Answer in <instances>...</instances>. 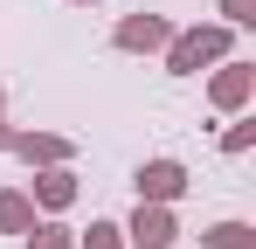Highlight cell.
Returning a JSON list of instances; mask_svg holds the SVG:
<instances>
[{"label": "cell", "instance_id": "cell-10", "mask_svg": "<svg viewBox=\"0 0 256 249\" xmlns=\"http://www.w3.org/2000/svg\"><path fill=\"white\" fill-rule=\"evenodd\" d=\"M21 242H28V249H76V228H62V222H35Z\"/></svg>", "mask_w": 256, "mask_h": 249}, {"label": "cell", "instance_id": "cell-4", "mask_svg": "<svg viewBox=\"0 0 256 249\" xmlns=\"http://www.w3.org/2000/svg\"><path fill=\"white\" fill-rule=\"evenodd\" d=\"M118 228H125V249H173L180 242V222H173V208H160V201H138V214L118 222Z\"/></svg>", "mask_w": 256, "mask_h": 249}, {"label": "cell", "instance_id": "cell-15", "mask_svg": "<svg viewBox=\"0 0 256 249\" xmlns=\"http://www.w3.org/2000/svg\"><path fill=\"white\" fill-rule=\"evenodd\" d=\"M70 7H97V0H70Z\"/></svg>", "mask_w": 256, "mask_h": 249}, {"label": "cell", "instance_id": "cell-3", "mask_svg": "<svg viewBox=\"0 0 256 249\" xmlns=\"http://www.w3.org/2000/svg\"><path fill=\"white\" fill-rule=\"evenodd\" d=\"M166 42H173V21H166V14H146V7L111 28V48H118V56H160Z\"/></svg>", "mask_w": 256, "mask_h": 249}, {"label": "cell", "instance_id": "cell-5", "mask_svg": "<svg viewBox=\"0 0 256 249\" xmlns=\"http://www.w3.org/2000/svg\"><path fill=\"white\" fill-rule=\"evenodd\" d=\"M132 187H138V201H160V208H173L194 180H187V166L180 160H146L138 173H132Z\"/></svg>", "mask_w": 256, "mask_h": 249}, {"label": "cell", "instance_id": "cell-2", "mask_svg": "<svg viewBox=\"0 0 256 249\" xmlns=\"http://www.w3.org/2000/svg\"><path fill=\"white\" fill-rule=\"evenodd\" d=\"M250 97H256V62L228 56V62L208 76V104L222 111V118H242V111H250Z\"/></svg>", "mask_w": 256, "mask_h": 249}, {"label": "cell", "instance_id": "cell-13", "mask_svg": "<svg viewBox=\"0 0 256 249\" xmlns=\"http://www.w3.org/2000/svg\"><path fill=\"white\" fill-rule=\"evenodd\" d=\"M222 7V28H256V0H214Z\"/></svg>", "mask_w": 256, "mask_h": 249}, {"label": "cell", "instance_id": "cell-9", "mask_svg": "<svg viewBox=\"0 0 256 249\" xmlns=\"http://www.w3.org/2000/svg\"><path fill=\"white\" fill-rule=\"evenodd\" d=\"M201 242L208 249H256V228L250 222H214V228H201Z\"/></svg>", "mask_w": 256, "mask_h": 249}, {"label": "cell", "instance_id": "cell-11", "mask_svg": "<svg viewBox=\"0 0 256 249\" xmlns=\"http://www.w3.org/2000/svg\"><path fill=\"white\" fill-rule=\"evenodd\" d=\"M76 249H125V228L118 222H90L84 236H76Z\"/></svg>", "mask_w": 256, "mask_h": 249}, {"label": "cell", "instance_id": "cell-16", "mask_svg": "<svg viewBox=\"0 0 256 249\" xmlns=\"http://www.w3.org/2000/svg\"><path fill=\"white\" fill-rule=\"evenodd\" d=\"M0 111H7V90H0Z\"/></svg>", "mask_w": 256, "mask_h": 249}, {"label": "cell", "instance_id": "cell-14", "mask_svg": "<svg viewBox=\"0 0 256 249\" xmlns=\"http://www.w3.org/2000/svg\"><path fill=\"white\" fill-rule=\"evenodd\" d=\"M7 138H14V124H0V152H7Z\"/></svg>", "mask_w": 256, "mask_h": 249}, {"label": "cell", "instance_id": "cell-1", "mask_svg": "<svg viewBox=\"0 0 256 249\" xmlns=\"http://www.w3.org/2000/svg\"><path fill=\"white\" fill-rule=\"evenodd\" d=\"M228 48H236V28H222V21H194V28H173V42L160 48V56H166L173 76H201L208 62H228Z\"/></svg>", "mask_w": 256, "mask_h": 249}, {"label": "cell", "instance_id": "cell-8", "mask_svg": "<svg viewBox=\"0 0 256 249\" xmlns=\"http://www.w3.org/2000/svg\"><path fill=\"white\" fill-rule=\"evenodd\" d=\"M35 228V201L28 187H0V236H28Z\"/></svg>", "mask_w": 256, "mask_h": 249}, {"label": "cell", "instance_id": "cell-12", "mask_svg": "<svg viewBox=\"0 0 256 249\" xmlns=\"http://www.w3.org/2000/svg\"><path fill=\"white\" fill-rule=\"evenodd\" d=\"M250 146H256V118H236L228 132H222V152H228V160H242Z\"/></svg>", "mask_w": 256, "mask_h": 249}, {"label": "cell", "instance_id": "cell-7", "mask_svg": "<svg viewBox=\"0 0 256 249\" xmlns=\"http://www.w3.org/2000/svg\"><path fill=\"white\" fill-rule=\"evenodd\" d=\"M28 201L48 208V214H62V208L76 201V173L70 166H35V180H28Z\"/></svg>", "mask_w": 256, "mask_h": 249}, {"label": "cell", "instance_id": "cell-6", "mask_svg": "<svg viewBox=\"0 0 256 249\" xmlns=\"http://www.w3.org/2000/svg\"><path fill=\"white\" fill-rule=\"evenodd\" d=\"M7 152H21V166L35 173V166H70L76 160V138H62V132H14Z\"/></svg>", "mask_w": 256, "mask_h": 249}]
</instances>
